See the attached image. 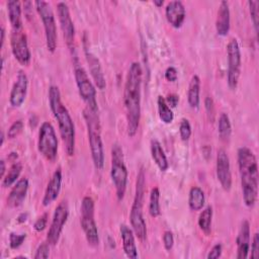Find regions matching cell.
I'll use <instances>...</instances> for the list:
<instances>
[{
    "instance_id": "cell-1",
    "label": "cell",
    "mask_w": 259,
    "mask_h": 259,
    "mask_svg": "<svg viewBox=\"0 0 259 259\" xmlns=\"http://www.w3.org/2000/svg\"><path fill=\"white\" fill-rule=\"evenodd\" d=\"M143 70L138 62H133L127 70L124 89L123 103L126 116V131L128 137L136 136L141 120V96H142Z\"/></svg>"
},
{
    "instance_id": "cell-2",
    "label": "cell",
    "mask_w": 259,
    "mask_h": 259,
    "mask_svg": "<svg viewBox=\"0 0 259 259\" xmlns=\"http://www.w3.org/2000/svg\"><path fill=\"white\" fill-rule=\"evenodd\" d=\"M243 200L246 206L253 207L258 196V164L254 153L247 147H241L237 153Z\"/></svg>"
},
{
    "instance_id": "cell-3",
    "label": "cell",
    "mask_w": 259,
    "mask_h": 259,
    "mask_svg": "<svg viewBox=\"0 0 259 259\" xmlns=\"http://www.w3.org/2000/svg\"><path fill=\"white\" fill-rule=\"evenodd\" d=\"M49 103L54 117L58 121L65 151L68 156H73L75 153V125L68 108L62 102L60 89L56 85L49 88Z\"/></svg>"
},
{
    "instance_id": "cell-4",
    "label": "cell",
    "mask_w": 259,
    "mask_h": 259,
    "mask_svg": "<svg viewBox=\"0 0 259 259\" xmlns=\"http://www.w3.org/2000/svg\"><path fill=\"white\" fill-rule=\"evenodd\" d=\"M83 116L87 127L88 142L94 167L97 170H101L104 166V149L101 139V124L98 111L86 107L83 110Z\"/></svg>"
},
{
    "instance_id": "cell-5",
    "label": "cell",
    "mask_w": 259,
    "mask_h": 259,
    "mask_svg": "<svg viewBox=\"0 0 259 259\" xmlns=\"http://www.w3.org/2000/svg\"><path fill=\"white\" fill-rule=\"evenodd\" d=\"M146 186V175L144 168L142 167L138 173L136 181V191L134 201L130 213V222L135 235L139 240L145 241L147 238V225L143 214V204Z\"/></svg>"
},
{
    "instance_id": "cell-6",
    "label": "cell",
    "mask_w": 259,
    "mask_h": 259,
    "mask_svg": "<svg viewBox=\"0 0 259 259\" xmlns=\"http://www.w3.org/2000/svg\"><path fill=\"white\" fill-rule=\"evenodd\" d=\"M128 172L124 163V157L121 147L118 144L112 145L111 148V168L110 177L115 187L117 200H122L126 190Z\"/></svg>"
},
{
    "instance_id": "cell-7",
    "label": "cell",
    "mask_w": 259,
    "mask_h": 259,
    "mask_svg": "<svg viewBox=\"0 0 259 259\" xmlns=\"http://www.w3.org/2000/svg\"><path fill=\"white\" fill-rule=\"evenodd\" d=\"M80 224L88 244L96 247L99 244V235L94 219V200L90 196H84L81 202Z\"/></svg>"
},
{
    "instance_id": "cell-8",
    "label": "cell",
    "mask_w": 259,
    "mask_h": 259,
    "mask_svg": "<svg viewBox=\"0 0 259 259\" xmlns=\"http://www.w3.org/2000/svg\"><path fill=\"white\" fill-rule=\"evenodd\" d=\"M34 5L44 25L47 48L51 53H54L57 49L58 35H57V24H56V19H55L53 9L50 3L44 0L35 1Z\"/></svg>"
},
{
    "instance_id": "cell-9",
    "label": "cell",
    "mask_w": 259,
    "mask_h": 259,
    "mask_svg": "<svg viewBox=\"0 0 259 259\" xmlns=\"http://www.w3.org/2000/svg\"><path fill=\"white\" fill-rule=\"evenodd\" d=\"M58 138L53 124L44 121L38 130L37 150L49 161H55L58 155Z\"/></svg>"
},
{
    "instance_id": "cell-10",
    "label": "cell",
    "mask_w": 259,
    "mask_h": 259,
    "mask_svg": "<svg viewBox=\"0 0 259 259\" xmlns=\"http://www.w3.org/2000/svg\"><path fill=\"white\" fill-rule=\"evenodd\" d=\"M74 75L76 80V85L78 88V92L80 97L86 103V107L98 111V105L96 100V89L90 80L87 72L82 66L78 64L75 65Z\"/></svg>"
},
{
    "instance_id": "cell-11",
    "label": "cell",
    "mask_w": 259,
    "mask_h": 259,
    "mask_svg": "<svg viewBox=\"0 0 259 259\" xmlns=\"http://www.w3.org/2000/svg\"><path fill=\"white\" fill-rule=\"evenodd\" d=\"M227 57H228V73L227 81L230 89L235 90L239 83L241 74L242 58L241 50L237 38H231L227 45Z\"/></svg>"
},
{
    "instance_id": "cell-12",
    "label": "cell",
    "mask_w": 259,
    "mask_h": 259,
    "mask_svg": "<svg viewBox=\"0 0 259 259\" xmlns=\"http://www.w3.org/2000/svg\"><path fill=\"white\" fill-rule=\"evenodd\" d=\"M69 217V205L67 200H62L55 208L52 223L47 234V242L55 246L61 237L63 228Z\"/></svg>"
},
{
    "instance_id": "cell-13",
    "label": "cell",
    "mask_w": 259,
    "mask_h": 259,
    "mask_svg": "<svg viewBox=\"0 0 259 259\" xmlns=\"http://www.w3.org/2000/svg\"><path fill=\"white\" fill-rule=\"evenodd\" d=\"M11 52L15 60L23 66H27L31 60L27 37L23 29H12L10 36Z\"/></svg>"
},
{
    "instance_id": "cell-14",
    "label": "cell",
    "mask_w": 259,
    "mask_h": 259,
    "mask_svg": "<svg viewBox=\"0 0 259 259\" xmlns=\"http://www.w3.org/2000/svg\"><path fill=\"white\" fill-rule=\"evenodd\" d=\"M57 12L59 17L60 26L67 46L72 49L75 41V27L71 18L69 6L65 2L57 3Z\"/></svg>"
},
{
    "instance_id": "cell-15",
    "label": "cell",
    "mask_w": 259,
    "mask_h": 259,
    "mask_svg": "<svg viewBox=\"0 0 259 259\" xmlns=\"http://www.w3.org/2000/svg\"><path fill=\"white\" fill-rule=\"evenodd\" d=\"M217 178L224 190L230 191L232 188V172L230 159L227 152L224 149H220L217 155L215 164Z\"/></svg>"
},
{
    "instance_id": "cell-16",
    "label": "cell",
    "mask_w": 259,
    "mask_h": 259,
    "mask_svg": "<svg viewBox=\"0 0 259 259\" xmlns=\"http://www.w3.org/2000/svg\"><path fill=\"white\" fill-rule=\"evenodd\" d=\"M28 87V79L23 71H18L15 82L10 91L9 102L13 107H20L25 100Z\"/></svg>"
},
{
    "instance_id": "cell-17",
    "label": "cell",
    "mask_w": 259,
    "mask_h": 259,
    "mask_svg": "<svg viewBox=\"0 0 259 259\" xmlns=\"http://www.w3.org/2000/svg\"><path fill=\"white\" fill-rule=\"evenodd\" d=\"M165 16L167 21L174 28L181 27L186 16V10H185L184 4L179 0L170 1L165 8Z\"/></svg>"
},
{
    "instance_id": "cell-18",
    "label": "cell",
    "mask_w": 259,
    "mask_h": 259,
    "mask_svg": "<svg viewBox=\"0 0 259 259\" xmlns=\"http://www.w3.org/2000/svg\"><path fill=\"white\" fill-rule=\"evenodd\" d=\"M250 224L247 220L241 223L236 244H237V259H246L249 256L250 251Z\"/></svg>"
},
{
    "instance_id": "cell-19",
    "label": "cell",
    "mask_w": 259,
    "mask_h": 259,
    "mask_svg": "<svg viewBox=\"0 0 259 259\" xmlns=\"http://www.w3.org/2000/svg\"><path fill=\"white\" fill-rule=\"evenodd\" d=\"M28 186H29V183L27 178L25 177L19 178L15 182V184L13 185L12 189L10 190L7 196V200H6L7 205L12 208L20 206L26 197Z\"/></svg>"
},
{
    "instance_id": "cell-20",
    "label": "cell",
    "mask_w": 259,
    "mask_h": 259,
    "mask_svg": "<svg viewBox=\"0 0 259 259\" xmlns=\"http://www.w3.org/2000/svg\"><path fill=\"white\" fill-rule=\"evenodd\" d=\"M84 52H85L86 61L89 66V72L93 78V81L98 89L103 90L106 87V82H105V78H104V74H103L100 62L98 58L89 51L88 48L85 47Z\"/></svg>"
},
{
    "instance_id": "cell-21",
    "label": "cell",
    "mask_w": 259,
    "mask_h": 259,
    "mask_svg": "<svg viewBox=\"0 0 259 259\" xmlns=\"http://www.w3.org/2000/svg\"><path fill=\"white\" fill-rule=\"evenodd\" d=\"M61 187H62V170L59 167L54 171L47 185V188L45 190V194L41 200L44 206L50 205L58 198L61 191Z\"/></svg>"
},
{
    "instance_id": "cell-22",
    "label": "cell",
    "mask_w": 259,
    "mask_h": 259,
    "mask_svg": "<svg viewBox=\"0 0 259 259\" xmlns=\"http://www.w3.org/2000/svg\"><path fill=\"white\" fill-rule=\"evenodd\" d=\"M231 25V13L228 1H222L220 3L217 19H215V29L217 33L221 36H226L230 31Z\"/></svg>"
},
{
    "instance_id": "cell-23",
    "label": "cell",
    "mask_w": 259,
    "mask_h": 259,
    "mask_svg": "<svg viewBox=\"0 0 259 259\" xmlns=\"http://www.w3.org/2000/svg\"><path fill=\"white\" fill-rule=\"evenodd\" d=\"M119 232H120V237H121V241H122V249H123L125 256L131 259L138 258V249L136 246L135 233H134L133 229H131L126 225L122 224V225H120Z\"/></svg>"
},
{
    "instance_id": "cell-24",
    "label": "cell",
    "mask_w": 259,
    "mask_h": 259,
    "mask_svg": "<svg viewBox=\"0 0 259 259\" xmlns=\"http://www.w3.org/2000/svg\"><path fill=\"white\" fill-rule=\"evenodd\" d=\"M150 149H151L152 158H153L154 162L156 163V165L158 166V168L163 172L166 171L169 167V163H168L167 157L165 155V152H164L160 142L156 139L151 140Z\"/></svg>"
},
{
    "instance_id": "cell-25",
    "label": "cell",
    "mask_w": 259,
    "mask_h": 259,
    "mask_svg": "<svg viewBox=\"0 0 259 259\" xmlns=\"http://www.w3.org/2000/svg\"><path fill=\"white\" fill-rule=\"evenodd\" d=\"M7 11L12 29H22L21 5L17 0H9L7 2Z\"/></svg>"
},
{
    "instance_id": "cell-26",
    "label": "cell",
    "mask_w": 259,
    "mask_h": 259,
    "mask_svg": "<svg viewBox=\"0 0 259 259\" xmlns=\"http://www.w3.org/2000/svg\"><path fill=\"white\" fill-rule=\"evenodd\" d=\"M199 93H200V79L197 75H193L190 79L188 91H187V101L190 107L198 108L199 106Z\"/></svg>"
},
{
    "instance_id": "cell-27",
    "label": "cell",
    "mask_w": 259,
    "mask_h": 259,
    "mask_svg": "<svg viewBox=\"0 0 259 259\" xmlns=\"http://www.w3.org/2000/svg\"><path fill=\"white\" fill-rule=\"evenodd\" d=\"M205 202L204 192L199 186H192L189 190L188 205L191 210H200Z\"/></svg>"
},
{
    "instance_id": "cell-28",
    "label": "cell",
    "mask_w": 259,
    "mask_h": 259,
    "mask_svg": "<svg viewBox=\"0 0 259 259\" xmlns=\"http://www.w3.org/2000/svg\"><path fill=\"white\" fill-rule=\"evenodd\" d=\"M22 163L21 162H14L9 170L7 171V173L5 174V176L2 178V182L1 185L4 188L10 187L13 183H15L18 180V177L20 176V173L22 171Z\"/></svg>"
},
{
    "instance_id": "cell-29",
    "label": "cell",
    "mask_w": 259,
    "mask_h": 259,
    "mask_svg": "<svg viewBox=\"0 0 259 259\" xmlns=\"http://www.w3.org/2000/svg\"><path fill=\"white\" fill-rule=\"evenodd\" d=\"M157 105H158V113H159L160 119L166 124L171 123L174 119V113H173L171 107L167 104V102L163 96H161V95L158 96Z\"/></svg>"
},
{
    "instance_id": "cell-30",
    "label": "cell",
    "mask_w": 259,
    "mask_h": 259,
    "mask_svg": "<svg viewBox=\"0 0 259 259\" xmlns=\"http://www.w3.org/2000/svg\"><path fill=\"white\" fill-rule=\"evenodd\" d=\"M211 221H212V207L207 205L203 210L200 212L198 217V227L199 229L205 234L209 235L211 231Z\"/></svg>"
},
{
    "instance_id": "cell-31",
    "label": "cell",
    "mask_w": 259,
    "mask_h": 259,
    "mask_svg": "<svg viewBox=\"0 0 259 259\" xmlns=\"http://www.w3.org/2000/svg\"><path fill=\"white\" fill-rule=\"evenodd\" d=\"M218 131L219 136L222 140H229L232 134V125L230 121V117L226 112H222L219 116L218 121Z\"/></svg>"
},
{
    "instance_id": "cell-32",
    "label": "cell",
    "mask_w": 259,
    "mask_h": 259,
    "mask_svg": "<svg viewBox=\"0 0 259 259\" xmlns=\"http://www.w3.org/2000/svg\"><path fill=\"white\" fill-rule=\"evenodd\" d=\"M160 190L158 187H154L151 189L150 198H149V213L153 218H157L160 215L161 207H160Z\"/></svg>"
},
{
    "instance_id": "cell-33",
    "label": "cell",
    "mask_w": 259,
    "mask_h": 259,
    "mask_svg": "<svg viewBox=\"0 0 259 259\" xmlns=\"http://www.w3.org/2000/svg\"><path fill=\"white\" fill-rule=\"evenodd\" d=\"M248 5H249V11H250V15H251V20L253 22V26H254V30L255 33H258V18H259V2L256 0H249L248 1Z\"/></svg>"
},
{
    "instance_id": "cell-34",
    "label": "cell",
    "mask_w": 259,
    "mask_h": 259,
    "mask_svg": "<svg viewBox=\"0 0 259 259\" xmlns=\"http://www.w3.org/2000/svg\"><path fill=\"white\" fill-rule=\"evenodd\" d=\"M23 126H24V123L22 119H17L13 121V123L10 125V127L7 131V138L10 140L17 138L22 133Z\"/></svg>"
},
{
    "instance_id": "cell-35",
    "label": "cell",
    "mask_w": 259,
    "mask_h": 259,
    "mask_svg": "<svg viewBox=\"0 0 259 259\" xmlns=\"http://www.w3.org/2000/svg\"><path fill=\"white\" fill-rule=\"evenodd\" d=\"M179 135L182 141H188L191 137V125L187 118H182L179 123Z\"/></svg>"
},
{
    "instance_id": "cell-36",
    "label": "cell",
    "mask_w": 259,
    "mask_h": 259,
    "mask_svg": "<svg viewBox=\"0 0 259 259\" xmlns=\"http://www.w3.org/2000/svg\"><path fill=\"white\" fill-rule=\"evenodd\" d=\"M26 238V234H16V233H10L9 235V246L11 249H17L19 248L22 243L24 242Z\"/></svg>"
},
{
    "instance_id": "cell-37",
    "label": "cell",
    "mask_w": 259,
    "mask_h": 259,
    "mask_svg": "<svg viewBox=\"0 0 259 259\" xmlns=\"http://www.w3.org/2000/svg\"><path fill=\"white\" fill-rule=\"evenodd\" d=\"M49 256H50V244L48 242H45V243H41L37 247L33 258L34 259H47V258H49Z\"/></svg>"
},
{
    "instance_id": "cell-38",
    "label": "cell",
    "mask_w": 259,
    "mask_h": 259,
    "mask_svg": "<svg viewBox=\"0 0 259 259\" xmlns=\"http://www.w3.org/2000/svg\"><path fill=\"white\" fill-rule=\"evenodd\" d=\"M163 245L166 251H170L174 245V236L171 231H165L163 234Z\"/></svg>"
},
{
    "instance_id": "cell-39",
    "label": "cell",
    "mask_w": 259,
    "mask_h": 259,
    "mask_svg": "<svg viewBox=\"0 0 259 259\" xmlns=\"http://www.w3.org/2000/svg\"><path fill=\"white\" fill-rule=\"evenodd\" d=\"M251 258L258 259L259 258V234L255 233L252 239L251 244Z\"/></svg>"
},
{
    "instance_id": "cell-40",
    "label": "cell",
    "mask_w": 259,
    "mask_h": 259,
    "mask_svg": "<svg viewBox=\"0 0 259 259\" xmlns=\"http://www.w3.org/2000/svg\"><path fill=\"white\" fill-rule=\"evenodd\" d=\"M47 223H48V213L45 212L42 215H40L33 224V229L36 232H41L46 229L47 227Z\"/></svg>"
},
{
    "instance_id": "cell-41",
    "label": "cell",
    "mask_w": 259,
    "mask_h": 259,
    "mask_svg": "<svg viewBox=\"0 0 259 259\" xmlns=\"http://www.w3.org/2000/svg\"><path fill=\"white\" fill-rule=\"evenodd\" d=\"M204 106L207 112V115L209 117V119H213V114H214V103L211 97L206 96L204 99Z\"/></svg>"
},
{
    "instance_id": "cell-42",
    "label": "cell",
    "mask_w": 259,
    "mask_h": 259,
    "mask_svg": "<svg viewBox=\"0 0 259 259\" xmlns=\"http://www.w3.org/2000/svg\"><path fill=\"white\" fill-rule=\"evenodd\" d=\"M222 251H223V246L222 244L218 243L215 245L212 246V248L210 249L209 253L207 254V259H217L220 258L222 256Z\"/></svg>"
},
{
    "instance_id": "cell-43",
    "label": "cell",
    "mask_w": 259,
    "mask_h": 259,
    "mask_svg": "<svg viewBox=\"0 0 259 259\" xmlns=\"http://www.w3.org/2000/svg\"><path fill=\"white\" fill-rule=\"evenodd\" d=\"M178 78V72L175 67L170 66L165 71V79L169 82H175Z\"/></svg>"
},
{
    "instance_id": "cell-44",
    "label": "cell",
    "mask_w": 259,
    "mask_h": 259,
    "mask_svg": "<svg viewBox=\"0 0 259 259\" xmlns=\"http://www.w3.org/2000/svg\"><path fill=\"white\" fill-rule=\"evenodd\" d=\"M165 100H166L167 104H168L171 108H174V107L177 106V104H178V102H179V96L176 95V94H174V93H172V94H169V95L165 98Z\"/></svg>"
},
{
    "instance_id": "cell-45",
    "label": "cell",
    "mask_w": 259,
    "mask_h": 259,
    "mask_svg": "<svg viewBox=\"0 0 259 259\" xmlns=\"http://www.w3.org/2000/svg\"><path fill=\"white\" fill-rule=\"evenodd\" d=\"M28 218V213L27 212H21L18 217H17V223L19 224H22L24 223Z\"/></svg>"
},
{
    "instance_id": "cell-46",
    "label": "cell",
    "mask_w": 259,
    "mask_h": 259,
    "mask_svg": "<svg viewBox=\"0 0 259 259\" xmlns=\"http://www.w3.org/2000/svg\"><path fill=\"white\" fill-rule=\"evenodd\" d=\"M0 176L1 178H3L5 176V172H6V166H5V161L4 160H1L0 161Z\"/></svg>"
},
{
    "instance_id": "cell-47",
    "label": "cell",
    "mask_w": 259,
    "mask_h": 259,
    "mask_svg": "<svg viewBox=\"0 0 259 259\" xmlns=\"http://www.w3.org/2000/svg\"><path fill=\"white\" fill-rule=\"evenodd\" d=\"M1 48L3 47V44H4V37H5V29H4V27L3 26H1Z\"/></svg>"
},
{
    "instance_id": "cell-48",
    "label": "cell",
    "mask_w": 259,
    "mask_h": 259,
    "mask_svg": "<svg viewBox=\"0 0 259 259\" xmlns=\"http://www.w3.org/2000/svg\"><path fill=\"white\" fill-rule=\"evenodd\" d=\"M163 3H164L163 0H154V5H156L157 7H161Z\"/></svg>"
},
{
    "instance_id": "cell-49",
    "label": "cell",
    "mask_w": 259,
    "mask_h": 259,
    "mask_svg": "<svg viewBox=\"0 0 259 259\" xmlns=\"http://www.w3.org/2000/svg\"><path fill=\"white\" fill-rule=\"evenodd\" d=\"M4 133L3 132H1V146L3 145V143H4Z\"/></svg>"
}]
</instances>
